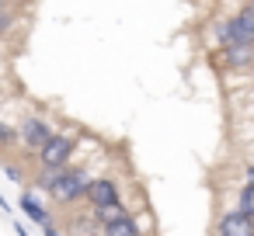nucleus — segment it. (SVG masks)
Segmentation results:
<instances>
[{"instance_id":"f257e3e1","label":"nucleus","mask_w":254,"mask_h":236,"mask_svg":"<svg viewBox=\"0 0 254 236\" xmlns=\"http://www.w3.org/2000/svg\"><path fill=\"white\" fill-rule=\"evenodd\" d=\"M77 132H56L39 153H35V167L39 170H66L70 163H73V156H77Z\"/></svg>"},{"instance_id":"f03ea898","label":"nucleus","mask_w":254,"mask_h":236,"mask_svg":"<svg viewBox=\"0 0 254 236\" xmlns=\"http://www.w3.org/2000/svg\"><path fill=\"white\" fill-rule=\"evenodd\" d=\"M94 181V174L87 170V167H66L63 174H60V181H56V188L49 191V198L56 201V205H63V208H70V205H77V201H84V194H87V184Z\"/></svg>"},{"instance_id":"7ed1b4c3","label":"nucleus","mask_w":254,"mask_h":236,"mask_svg":"<svg viewBox=\"0 0 254 236\" xmlns=\"http://www.w3.org/2000/svg\"><path fill=\"white\" fill-rule=\"evenodd\" d=\"M53 136H56V125L46 115H25L18 122V146L28 149V153H39Z\"/></svg>"},{"instance_id":"20e7f679","label":"nucleus","mask_w":254,"mask_h":236,"mask_svg":"<svg viewBox=\"0 0 254 236\" xmlns=\"http://www.w3.org/2000/svg\"><path fill=\"white\" fill-rule=\"evenodd\" d=\"M84 201L91 208H105V205H115V201H126L122 198V181L115 174H98L91 184H87V194Z\"/></svg>"},{"instance_id":"39448f33","label":"nucleus","mask_w":254,"mask_h":236,"mask_svg":"<svg viewBox=\"0 0 254 236\" xmlns=\"http://www.w3.org/2000/svg\"><path fill=\"white\" fill-rule=\"evenodd\" d=\"M216 236H254V215L240 208H223L216 215Z\"/></svg>"},{"instance_id":"423d86ee","label":"nucleus","mask_w":254,"mask_h":236,"mask_svg":"<svg viewBox=\"0 0 254 236\" xmlns=\"http://www.w3.org/2000/svg\"><path fill=\"white\" fill-rule=\"evenodd\" d=\"M219 66L226 73H254V46H226L219 49Z\"/></svg>"},{"instance_id":"0eeeda50","label":"nucleus","mask_w":254,"mask_h":236,"mask_svg":"<svg viewBox=\"0 0 254 236\" xmlns=\"http://www.w3.org/2000/svg\"><path fill=\"white\" fill-rule=\"evenodd\" d=\"M18 208H21V215H25L32 226H39V229H46V226L53 222V212H49V208H46V205H42V201H39V198L28 191V188L21 191V198H18Z\"/></svg>"},{"instance_id":"6e6552de","label":"nucleus","mask_w":254,"mask_h":236,"mask_svg":"<svg viewBox=\"0 0 254 236\" xmlns=\"http://www.w3.org/2000/svg\"><path fill=\"white\" fill-rule=\"evenodd\" d=\"M63 233L66 236H101V226L91 212H73V215H66Z\"/></svg>"},{"instance_id":"1a4fd4ad","label":"nucleus","mask_w":254,"mask_h":236,"mask_svg":"<svg viewBox=\"0 0 254 236\" xmlns=\"http://www.w3.org/2000/svg\"><path fill=\"white\" fill-rule=\"evenodd\" d=\"M101 236H146V233H143V215H126V219L105 226Z\"/></svg>"},{"instance_id":"9d476101","label":"nucleus","mask_w":254,"mask_h":236,"mask_svg":"<svg viewBox=\"0 0 254 236\" xmlns=\"http://www.w3.org/2000/svg\"><path fill=\"white\" fill-rule=\"evenodd\" d=\"M91 215H94V219H98V226L105 229V226H112V222H119V219L132 215V208H129L126 201H115V205H105V208H91Z\"/></svg>"},{"instance_id":"9b49d317","label":"nucleus","mask_w":254,"mask_h":236,"mask_svg":"<svg viewBox=\"0 0 254 236\" xmlns=\"http://www.w3.org/2000/svg\"><path fill=\"white\" fill-rule=\"evenodd\" d=\"M60 174H63V170H35V174H32V188H35V191H46V194H49V191L56 188Z\"/></svg>"},{"instance_id":"f8f14e48","label":"nucleus","mask_w":254,"mask_h":236,"mask_svg":"<svg viewBox=\"0 0 254 236\" xmlns=\"http://www.w3.org/2000/svg\"><path fill=\"white\" fill-rule=\"evenodd\" d=\"M237 208L247 212V215H254V188L251 184H240L237 188Z\"/></svg>"},{"instance_id":"ddd939ff","label":"nucleus","mask_w":254,"mask_h":236,"mask_svg":"<svg viewBox=\"0 0 254 236\" xmlns=\"http://www.w3.org/2000/svg\"><path fill=\"white\" fill-rule=\"evenodd\" d=\"M4 174H7L14 184H28V174H25V167H21V163H14V160H4Z\"/></svg>"},{"instance_id":"4468645a","label":"nucleus","mask_w":254,"mask_h":236,"mask_svg":"<svg viewBox=\"0 0 254 236\" xmlns=\"http://www.w3.org/2000/svg\"><path fill=\"white\" fill-rule=\"evenodd\" d=\"M18 142V125H7V122H0V149H7Z\"/></svg>"},{"instance_id":"2eb2a0df","label":"nucleus","mask_w":254,"mask_h":236,"mask_svg":"<svg viewBox=\"0 0 254 236\" xmlns=\"http://www.w3.org/2000/svg\"><path fill=\"white\" fill-rule=\"evenodd\" d=\"M240 184H251V188H254V163H244V170H240Z\"/></svg>"},{"instance_id":"dca6fc26","label":"nucleus","mask_w":254,"mask_h":236,"mask_svg":"<svg viewBox=\"0 0 254 236\" xmlns=\"http://www.w3.org/2000/svg\"><path fill=\"white\" fill-rule=\"evenodd\" d=\"M42 233H46V236H66V233H63V229H60V226H56V222H49V226H46V229H42Z\"/></svg>"},{"instance_id":"f3484780","label":"nucleus","mask_w":254,"mask_h":236,"mask_svg":"<svg viewBox=\"0 0 254 236\" xmlns=\"http://www.w3.org/2000/svg\"><path fill=\"white\" fill-rule=\"evenodd\" d=\"M14 233H18V236H28V229H25V222H21V219L14 222Z\"/></svg>"},{"instance_id":"a211bd4d","label":"nucleus","mask_w":254,"mask_h":236,"mask_svg":"<svg viewBox=\"0 0 254 236\" xmlns=\"http://www.w3.org/2000/svg\"><path fill=\"white\" fill-rule=\"evenodd\" d=\"M0 208H4V215H11V212H14V208L7 205V198H4V194H0Z\"/></svg>"},{"instance_id":"6ab92c4d","label":"nucleus","mask_w":254,"mask_h":236,"mask_svg":"<svg viewBox=\"0 0 254 236\" xmlns=\"http://www.w3.org/2000/svg\"><path fill=\"white\" fill-rule=\"evenodd\" d=\"M0 115H4V94H0Z\"/></svg>"},{"instance_id":"aec40b11","label":"nucleus","mask_w":254,"mask_h":236,"mask_svg":"<svg viewBox=\"0 0 254 236\" xmlns=\"http://www.w3.org/2000/svg\"><path fill=\"white\" fill-rule=\"evenodd\" d=\"M4 7H7V0H0V11H4Z\"/></svg>"},{"instance_id":"412c9836","label":"nucleus","mask_w":254,"mask_h":236,"mask_svg":"<svg viewBox=\"0 0 254 236\" xmlns=\"http://www.w3.org/2000/svg\"><path fill=\"white\" fill-rule=\"evenodd\" d=\"M244 4H254V0H244Z\"/></svg>"},{"instance_id":"4be33fe9","label":"nucleus","mask_w":254,"mask_h":236,"mask_svg":"<svg viewBox=\"0 0 254 236\" xmlns=\"http://www.w3.org/2000/svg\"><path fill=\"white\" fill-rule=\"evenodd\" d=\"M251 125H254V122H251Z\"/></svg>"}]
</instances>
